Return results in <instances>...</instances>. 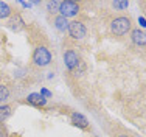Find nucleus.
<instances>
[{
	"instance_id": "f257e3e1",
	"label": "nucleus",
	"mask_w": 146,
	"mask_h": 137,
	"mask_svg": "<svg viewBox=\"0 0 146 137\" xmlns=\"http://www.w3.org/2000/svg\"><path fill=\"white\" fill-rule=\"evenodd\" d=\"M31 61L36 67H47L51 64V53L45 45H39V47L34 48L33 56H31Z\"/></svg>"
},
{
	"instance_id": "f03ea898",
	"label": "nucleus",
	"mask_w": 146,
	"mask_h": 137,
	"mask_svg": "<svg viewBox=\"0 0 146 137\" xmlns=\"http://www.w3.org/2000/svg\"><path fill=\"white\" fill-rule=\"evenodd\" d=\"M131 27H132L131 19L126 16H118L110 22V31L115 36H124V34H127L131 31Z\"/></svg>"
},
{
	"instance_id": "7ed1b4c3",
	"label": "nucleus",
	"mask_w": 146,
	"mask_h": 137,
	"mask_svg": "<svg viewBox=\"0 0 146 137\" xmlns=\"http://www.w3.org/2000/svg\"><path fill=\"white\" fill-rule=\"evenodd\" d=\"M79 9H81L79 3L73 2V0H65V2H61V5H59V13H61V16L65 17V19L78 16Z\"/></svg>"
},
{
	"instance_id": "20e7f679",
	"label": "nucleus",
	"mask_w": 146,
	"mask_h": 137,
	"mask_svg": "<svg viewBox=\"0 0 146 137\" xmlns=\"http://www.w3.org/2000/svg\"><path fill=\"white\" fill-rule=\"evenodd\" d=\"M68 34H70L72 39L75 41H81L82 37L86 36V33H87V28L82 22H79V20H73V22L68 23Z\"/></svg>"
},
{
	"instance_id": "39448f33",
	"label": "nucleus",
	"mask_w": 146,
	"mask_h": 137,
	"mask_svg": "<svg viewBox=\"0 0 146 137\" xmlns=\"http://www.w3.org/2000/svg\"><path fill=\"white\" fill-rule=\"evenodd\" d=\"M79 62H81V58H79V55L75 50H67L64 53V64L70 72H73V70L78 67Z\"/></svg>"
},
{
	"instance_id": "423d86ee",
	"label": "nucleus",
	"mask_w": 146,
	"mask_h": 137,
	"mask_svg": "<svg viewBox=\"0 0 146 137\" xmlns=\"http://www.w3.org/2000/svg\"><path fill=\"white\" fill-rule=\"evenodd\" d=\"M131 39L135 45H140V47H145L146 45V31L140 30V28H135V30L131 31Z\"/></svg>"
},
{
	"instance_id": "0eeeda50",
	"label": "nucleus",
	"mask_w": 146,
	"mask_h": 137,
	"mask_svg": "<svg viewBox=\"0 0 146 137\" xmlns=\"http://www.w3.org/2000/svg\"><path fill=\"white\" fill-rule=\"evenodd\" d=\"M72 125L76 126V128L86 129V128H89V120L82 114H79V112H73L72 114Z\"/></svg>"
},
{
	"instance_id": "6e6552de",
	"label": "nucleus",
	"mask_w": 146,
	"mask_h": 137,
	"mask_svg": "<svg viewBox=\"0 0 146 137\" xmlns=\"http://www.w3.org/2000/svg\"><path fill=\"white\" fill-rule=\"evenodd\" d=\"M27 103L40 108V106H45V104H47V98L42 97L40 94H30V95L27 97Z\"/></svg>"
},
{
	"instance_id": "1a4fd4ad",
	"label": "nucleus",
	"mask_w": 146,
	"mask_h": 137,
	"mask_svg": "<svg viewBox=\"0 0 146 137\" xmlns=\"http://www.w3.org/2000/svg\"><path fill=\"white\" fill-rule=\"evenodd\" d=\"M8 25H9V28H11L13 31H20L23 27H25V25H23L22 17H20L19 14H16V16H13V17H11V20H9Z\"/></svg>"
},
{
	"instance_id": "9d476101",
	"label": "nucleus",
	"mask_w": 146,
	"mask_h": 137,
	"mask_svg": "<svg viewBox=\"0 0 146 137\" xmlns=\"http://www.w3.org/2000/svg\"><path fill=\"white\" fill-rule=\"evenodd\" d=\"M68 23L70 22H67V19L62 17L61 14H59L58 17H54V27H56L59 31H67L68 30Z\"/></svg>"
},
{
	"instance_id": "9b49d317",
	"label": "nucleus",
	"mask_w": 146,
	"mask_h": 137,
	"mask_svg": "<svg viewBox=\"0 0 146 137\" xmlns=\"http://www.w3.org/2000/svg\"><path fill=\"white\" fill-rule=\"evenodd\" d=\"M13 16V9L6 2H0V19H6V17Z\"/></svg>"
},
{
	"instance_id": "f8f14e48",
	"label": "nucleus",
	"mask_w": 146,
	"mask_h": 137,
	"mask_svg": "<svg viewBox=\"0 0 146 137\" xmlns=\"http://www.w3.org/2000/svg\"><path fill=\"white\" fill-rule=\"evenodd\" d=\"M9 115H11V106H9V104H3V106H0V123H3Z\"/></svg>"
},
{
	"instance_id": "ddd939ff",
	"label": "nucleus",
	"mask_w": 146,
	"mask_h": 137,
	"mask_svg": "<svg viewBox=\"0 0 146 137\" xmlns=\"http://www.w3.org/2000/svg\"><path fill=\"white\" fill-rule=\"evenodd\" d=\"M9 98V89L3 84H0V101H5Z\"/></svg>"
},
{
	"instance_id": "4468645a",
	"label": "nucleus",
	"mask_w": 146,
	"mask_h": 137,
	"mask_svg": "<svg viewBox=\"0 0 146 137\" xmlns=\"http://www.w3.org/2000/svg\"><path fill=\"white\" fill-rule=\"evenodd\" d=\"M59 5H61V2H48L47 8H48L50 13H58L59 11Z\"/></svg>"
},
{
	"instance_id": "2eb2a0df",
	"label": "nucleus",
	"mask_w": 146,
	"mask_h": 137,
	"mask_svg": "<svg viewBox=\"0 0 146 137\" xmlns=\"http://www.w3.org/2000/svg\"><path fill=\"white\" fill-rule=\"evenodd\" d=\"M112 6L115 9H126L129 6V2H112Z\"/></svg>"
},
{
	"instance_id": "dca6fc26",
	"label": "nucleus",
	"mask_w": 146,
	"mask_h": 137,
	"mask_svg": "<svg viewBox=\"0 0 146 137\" xmlns=\"http://www.w3.org/2000/svg\"><path fill=\"white\" fill-rule=\"evenodd\" d=\"M40 95H42V97H51V92H48L47 89H42V90H40Z\"/></svg>"
},
{
	"instance_id": "f3484780",
	"label": "nucleus",
	"mask_w": 146,
	"mask_h": 137,
	"mask_svg": "<svg viewBox=\"0 0 146 137\" xmlns=\"http://www.w3.org/2000/svg\"><path fill=\"white\" fill-rule=\"evenodd\" d=\"M138 22H140L141 27H146V19H145V17H140V19H138Z\"/></svg>"
},
{
	"instance_id": "a211bd4d",
	"label": "nucleus",
	"mask_w": 146,
	"mask_h": 137,
	"mask_svg": "<svg viewBox=\"0 0 146 137\" xmlns=\"http://www.w3.org/2000/svg\"><path fill=\"white\" fill-rule=\"evenodd\" d=\"M118 137H129V136H126V134H120Z\"/></svg>"
}]
</instances>
